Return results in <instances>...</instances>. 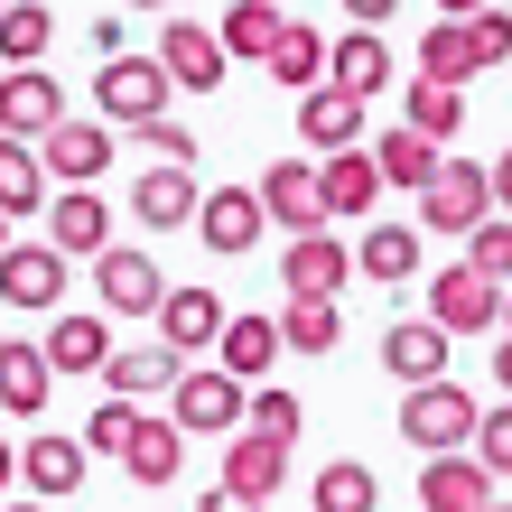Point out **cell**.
<instances>
[{
    "label": "cell",
    "mask_w": 512,
    "mask_h": 512,
    "mask_svg": "<svg viewBox=\"0 0 512 512\" xmlns=\"http://www.w3.org/2000/svg\"><path fill=\"white\" fill-rule=\"evenodd\" d=\"M475 457H485V466H494V485H503V475H512V401H494L485 419H475Z\"/></svg>",
    "instance_id": "b9f144b4"
},
{
    "label": "cell",
    "mask_w": 512,
    "mask_h": 512,
    "mask_svg": "<svg viewBox=\"0 0 512 512\" xmlns=\"http://www.w3.org/2000/svg\"><path fill=\"white\" fill-rule=\"evenodd\" d=\"M466 261L485 270V280L512 289V215H485V224H475V233H466Z\"/></svg>",
    "instance_id": "60d3db41"
},
{
    "label": "cell",
    "mask_w": 512,
    "mask_h": 512,
    "mask_svg": "<svg viewBox=\"0 0 512 512\" xmlns=\"http://www.w3.org/2000/svg\"><path fill=\"white\" fill-rule=\"evenodd\" d=\"M56 122H66V84H56L47 66H10L0 75V131L10 140H47Z\"/></svg>",
    "instance_id": "30bf717a"
},
{
    "label": "cell",
    "mask_w": 512,
    "mask_h": 512,
    "mask_svg": "<svg viewBox=\"0 0 512 512\" xmlns=\"http://www.w3.org/2000/svg\"><path fill=\"white\" fill-rule=\"evenodd\" d=\"M280 10H289V0H280Z\"/></svg>",
    "instance_id": "680465c9"
},
{
    "label": "cell",
    "mask_w": 512,
    "mask_h": 512,
    "mask_svg": "<svg viewBox=\"0 0 512 512\" xmlns=\"http://www.w3.org/2000/svg\"><path fill=\"white\" fill-rule=\"evenodd\" d=\"M159 66H168L177 94H215L233 56H224V38H215L205 19H168V28H159Z\"/></svg>",
    "instance_id": "9c48e42d"
},
{
    "label": "cell",
    "mask_w": 512,
    "mask_h": 512,
    "mask_svg": "<svg viewBox=\"0 0 512 512\" xmlns=\"http://www.w3.org/2000/svg\"><path fill=\"white\" fill-rule=\"evenodd\" d=\"M0 10H10V0H0Z\"/></svg>",
    "instance_id": "6f0895ef"
},
{
    "label": "cell",
    "mask_w": 512,
    "mask_h": 512,
    "mask_svg": "<svg viewBox=\"0 0 512 512\" xmlns=\"http://www.w3.org/2000/svg\"><path fill=\"white\" fill-rule=\"evenodd\" d=\"M280 28H289V10H280V0H233V10L215 19V38H224V56L261 66V56L280 47Z\"/></svg>",
    "instance_id": "f546056e"
},
{
    "label": "cell",
    "mask_w": 512,
    "mask_h": 512,
    "mask_svg": "<svg viewBox=\"0 0 512 512\" xmlns=\"http://www.w3.org/2000/svg\"><path fill=\"white\" fill-rule=\"evenodd\" d=\"M494 205H503V215H512V149H503V159H494Z\"/></svg>",
    "instance_id": "7dc6e473"
},
{
    "label": "cell",
    "mask_w": 512,
    "mask_h": 512,
    "mask_svg": "<svg viewBox=\"0 0 512 512\" xmlns=\"http://www.w3.org/2000/svg\"><path fill=\"white\" fill-rule=\"evenodd\" d=\"M177 466H187V429L140 410V429H131V447H122V475H131L140 494H168V485H177Z\"/></svg>",
    "instance_id": "d6986e66"
},
{
    "label": "cell",
    "mask_w": 512,
    "mask_h": 512,
    "mask_svg": "<svg viewBox=\"0 0 512 512\" xmlns=\"http://www.w3.org/2000/svg\"><path fill=\"white\" fill-rule=\"evenodd\" d=\"M354 270L401 289L410 270H419V224H364V243H354Z\"/></svg>",
    "instance_id": "1f68e13d"
},
{
    "label": "cell",
    "mask_w": 512,
    "mask_h": 512,
    "mask_svg": "<svg viewBox=\"0 0 512 512\" xmlns=\"http://www.w3.org/2000/svg\"><path fill=\"white\" fill-rule=\"evenodd\" d=\"M503 336H512V289H503Z\"/></svg>",
    "instance_id": "f5cc1de1"
},
{
    "label": "cell",
    "mask_w": 512,
    "mask_h": 512,
    "mask_svg": "<svg viewBox=\"0 0 512 512\" xmlns=\"http://www.w3.org/2000/svg\"><path fill=\"white\" fill-rule=\"evenodd\" d=\"M196 233H205V252L215 261H243L261 233H270V205H261V187H205V205H196Z\"/></svg>",
    "instance_id": "52a82bcc"
},
{
    "label": "cell",
    "mask_w": 512,
    "mask_h": 512,
    "mask_svg": "<svg viewBox=\"0 0 512 512\" xmlns=\"http://www.w3.org/2000/svg\"><path fill=\"white\" fill-rule=\"evenodd\" d=\"M485 503H494V466L475 447H447L419 466V512H485Z\"/></svg>",
    "instance_id": "5bb4252c"
},
{
    "label": "cell",
    "mask_w": 512,
    "mask_h": 512,
    "mask_svg": "<svg viewBox=\"0 0 512 512\" xmlns=\"http://www.w3.org/2000/svg\"><path fill=\"white\" fill-rule=\"evenodd\" d=\"M326 84H336V94H354V103H373L382 84H401V56L382 47V28H345V38L326 47Z\"/></svg>",
    "instance_id": "9a60e30c"
},
{
    "label": "cell",
    "mask_w": 512,
    "mask_h": 512,
    "mask_svg": "<svg viewBox=\"0 0 512 512\" xmlns=\"http://www.w3.org/2000/svg\"><path fill=\"white\" fill-rule=\"evenodd\" d=\"M0 252H10V215H0Z\"/></svg>",
    "instance_id": "11a10c76"
},
{
    "label": "cell",
    "mask_w": 512,
    "mask_h": 512,
    "mask_svg": "<svg viewBox=\"0 0 512 512\" xmlns=\"http://www.w3.org/2000/svg\"><path fill=\"white\" fill-rule=\"evenodd\" d=\"M419 75H438V84L485 75V66H475V28H466V19H438L429 38H419Z\"/></svg>",
    "instance_id": "74e56055"
},
{
    "label": "cell",
    "mask_w": 512,
    "mask_h": 512,
    "mask_svg": "<svg viewBox=\"0 0 512 512\" xmlns=\"http://www.w3.org/2000/svg\"><path fill=\"white\" fill-rule=\"evenodd\" d=\"M438 10H447V19H475V10H494V0H438Z\"/></svg>",
    "instance_id": "f907efd6"
},
{
    "label": "cell",
    "mask_w": 512,
    "mask_h": 512,
    "mask_svg": "<svg viewBox=\"0 0 512 512\" xmlns=\"http://www.w3.org/2000/svg\"><path fill=\"white\" fill-rule=\"evenodd\" d=\"M391 10H401V0H345V19H354V28H382Z\"/></svg>",
    "instance_id": "bcb514c9"
},
{
    "label": "cell",
    "mask_w": 512,
    "mask_h": 512,
    "mask_svg": "<svg viewBox=\"0 0 512 512\" xmlns=\"http://www.w3.org/2000/svg\"><path fill=\"white\" fill-rule=\"evenodd\" d=\"M215 336H224V298H215V289H168V298H159V345L205 354Z\"/></svg>",
    "instance_id": "cb8c5ba5"
},
{
    "label": "cell",
    "mask_w": 512,
    "mask_h": 512,
    "mask_svg": "<svg viewBox=\"0 0 512 512\" xmlns=\"http://www.w3.org/2000/svg\"><path fill=\"white\" fill-rule=\"evenodd\" d=\"M466 28H475V66H503L512 56V10H475Z\"/></svg>",
    "instance_id": "ee69618b"
},
{
    "label": "cell",
    "mask_w": 512,
    "mask_h": 512,
    "mask_svg": "<svg viewBox=\"0 0 512 512\" xmlns=\"http://www.w3.org/2000/svg\"><path fill=\"white\" fill-rule=\"evenodd\" d=\"M94 289H103V317H159V298H168L159 261L131 252V243H103L94 252Z\"/></svg>",
    "instance_id": "ba28073f"
},
{
    "label": "cell",
    "mask_w": 512,
    "mask_h": 512,
    "mask_svg": "<svg viewBox=\"0 0 512 512\" xmlns=\"http://www.w3.org/2000/svg\"><path fill=\"white\" fill-rule=\"evenodd\" d=\"M10 485H19V447L0 438V494H10Z\"/></svg>",
    "instance_id": "681fc988"
},
{
    "label": "cell",
    "mask_w": 512,
    "mask_h": 512,
    "mask_svg": "<svg viewBox=\"0 0 512 512\" xmlns=\"http://www.w3.org/2000/svg\"><path fill=\"white\" fill-rule=\"evenodd\" d=\"M429 317L447 326V336H485V326H503V280H485L475 261L429 270Z\"/></svg>",
    "instance_id": "5b68a950"
},
{
    "label": "cell",
    "mask_w": 512,
    "mask_h": 512,
    "mask_svg": "<svg viewBox=\"0 0 512 512\" xmlns=\"http://www.w3.org/2000/svg\"><path fill=\"white\" fill-rule=\"evenodd\" d=\"M38 159H47L56 187H103V177H112V131L103 122H56L38 140Z\"/></svg>",
    "instance_id": "e0dca14e"
},
{
    "label": "cell",
    "mask_w": 512,
    "mask_h": 512,
    "mask_svg": "<svg viewBox=\"0 0 512 512\" xmlns=\"http://www.w3.org/2000/svg\"><path fill=\"white\" fill-rule=\"evenodd\" d=\"M243 410H252V382H233L224 364H205V373H177V429L187 438H233L243 429Z\"/></svg>",
    "instance_id": "277c9868"
},
{
    "label": "cell",
    "mask_w": 512,
    "mask_h": 512,
    "mask_svg": "<svg viewBox=\"0 0 512 512\" xmlns=\"http://www.w3.org/2000/svg\"><path fill=\"white\" fill-rule=\"evenodd\" d=\"M475 391H457V382H410L401 391V438L419 447V457H447V447H475Z\"/></svg>",
    "instance_id": "7a4b0ae2"
},
{
    "label": "cell",
    "mask_w": 512,
    "mask_h": 512,
    "mask_svg": "<svg viewBox=\"0 0 512 512\" xmlns=\"http://www.w3.org/2000/svg\"><path fill=\"white\" fill-rule=\"evenodd\" d=\"M373 168H382V187H401V196H419L429 177L447 168V140H429V131H410V122H391L382 140H373Z\"/></svg>",
    "instance_id": "7402d4cb"
},
{
    "label": "cell",
    "mask_w": 512,
    "mask_h": 512,
    "mask_svg": "<svg viewBox=\"0 0 512 512\" xmlns=\"http://www.w3.org/2000/svg\"><path fill=\"white\" fill-rule=\"evenodd\" d=\"M280 475H289V447H280V438H252V429L224 438V485H233V494H261V503H270V494H280Z\"/></svg>",
    "instance_id": "4316f807"
},
{
    "label": "cell",
    "mask_w": 512,
    "mask_h": 512,
    "mask_svg": "<svg viewBox=\"0 0 512 512\" xmlns=\"http://www.w3.org/2000/svg\"><path fill=\"white\" fill-rule=\"evenodd\" d=\"M401 122H410V131H429V140H457V122H466V84L410 75V94H401Z\"/></svg>",
    "instance_id": "836d02e7"
},
{
    "label": "cell",
    "mask_w": 512,
    "mask_h": 512,
    "mask_svg": "<svg viewBox=\"0 0 512 512\" xmlns=\"http://www.w3.org/2000/svg\"><path fill=\"white\" fill-rule=\"evenodd\" d=\"M140 140L159 149V159H177V168H196V131L177 122V112H159V122H140Z\"/></svg>",
    "instance_id": "7bdbcfd3"
},
{
    "label": "cell",
    "mask_w": 512,
    "mask_h": 512,
    "mask_svg": "<svg viewBox=\"0 0 512 512\" xmlns=\"http://www.w3.org/2000/svg\"><path fill=\"white\" fill-rule=\"evenodd\" d=\"M131 10H168V0H131Z\"/></svg>",
    "instance_id": "db71d44e"
},
{
    "label": "cell",
    "mask_w": 512,
    "mask_h": 512,
    "mask_svg": "<svg viewBox=\"0 0 512 512\" xmlns=\"http://www.w3.org/2000/svg\"><path fill=\"white\" fill-rule=\"evenodd\" d=\"M447 345H457V336H447V326L438 317H391L382 326V373L391 382H447Z\"/></svg>",
    "instance_id": "4fadbf2b"
},
{
    "label": "cell",
    "mask_w": 512,
    "mask_h": 512,
    "mask_svg": "<svg viewBox=\"0 0 512 512\" xmlns=\"http://www.w3.org/2000/svg\"><path fill=\"white\" fill-rule=\"evenodd\" d=\"M168 94H177V84H168V66H159V56H140V47H122V56H103V66H94V112H103V122H159V112H168Z\"/></svg>",
    "instance_id": "6da1fadb"
},
{
    "label": "cell",
    "mask_w": 512,
    "mask_h": 512,
    "mask_svg": "<svg viewBox=\"0 0 512 512\" xmlns=\"http://www.w3.org/2000/svg\"><path fill=\"white\" fill-rule=\"evenodd\" d=\"M196 205H205V187H196V168H177V159H159L131 187V215L149 224V233H177V224H196Z\"/></svg>",
    "instance_id": "ffe728a7"
},
{
    "label": "cell",
    "mask_w": 512,
    "mask_h": 512,
    "mask_svg": "<svg viewBox=\"0 0 512 512\" xmlns=\"http://www.w3.org/2000/svg\"><path fill=\"white\" fill-rule=\"evenodd\" d=\"M47 243L66 252V261H94L112 243V196L103 187H56L47 196Z\"/></svg>",
    "instance_id": "7c38bea8"
},
{
    "label": "cell",
    "mask_w": 512,
    "mask_h": 512,
    "mask_svg": "<svg viewBox=\"0 0 512 512\" xmlns=\"http://www.w3.org/2000/svg\"><path fill=\"white\" fill-rule=\"evenodd\" d=\"M485 215H503V205H494V168H475V159H447L429 187H419V233H457L466 243Z\"/></svg>",
    "instance_id": "3957f363"
},
{
    "label": "cell",
    "mask_w": 512,
    "mask_h": 512,
    "mask_svg": "<svg viewBox=\"0 0 512 512\" xmlns=\"http://www.w3.org/2000/svg\"><path fill=\"white\" fill-rule=\"evenodd\" d=\"M131 429H140V401H122V391H112V401H94V419H84V447H94V457H122Z\"/></svg>",
    "instance_id": "ab89813d"
},
{
    "label": "cell",
    "mask_w": 512,
    "mask_h": 512,
    "mask_svg": "<svg viewBox=\"0 0 512 512\" xmlns=\"http://www.w3.org/2000/svg\"><path fill=\"white\" fill-rule=\"evenodd\" d=\"M326 47H336V38H326V28H308V19H289V28H280V47H270L261 66L280 75L289 94H308V84H326Z\"/></svg>",
    "instance_id": "4dcf8cb0"
},
{
    "label": "cell",
    "mask_w": 512,
    "mask_h": 512,
    "mask_svg": "<svg viewBox=\"0 0 512 512\" xmlns=\"http://www.w3.org/2000/svg\"><path fill=\"white\" fill-rule=\"evenodd\" d=\"M177 373H187V354H177V345H112L103 391H122V401H149V391H177Z\"/></svg>",
    "instance_id": "603a6c76"
},
{
    "label": "cell",
    "mask_w": 512,
    "mask_h": 512,
    "mask_svg": "<svg viewBox=\"0 0 512 512\" xmlns=\"http://www.w3.org/2000/svg\"><path fill=\"white\" fill-rule=\"evenodd\" d=\"M485 512H512V503H503V494H494V503H485Z\"/></svg>",
    "instance_id": "9f6ffc18"
},
{
    "label": "cell",
    "mask_w": 512,
    "mask_h": 512,
    "mask_svg": "<svg viewBox=\"0 0 512 512\" xmlns=\"http://www.w3.org/2000/svg\"><path fill=\"white\" fill-rule=\"evenodd\" d=\"M84 466H94V447H84V438H56V429H38V438L19 447V475H28V494H38V503L84 494Z\"/></svg>",
    "instance_id": "ac0fdd59"
},
{
    "label": "cell",
    "mask_w": 512,
    "mask_h": 512,
    "mask_svg": "<svg viewBox=\"0 0 512 512\" xmlns=\"http://www.w3.org/2000/svg\"><path fill=\"white\" fill-rule=\"evenodd\" d=\"M308 503H317V512H373L382 485H373V466H364V457H336V466H317Z\"/></svg>",
    "instance_id": "8d00e7d4"
},
{
    "label": "cell",
    "mask_w": 512,
    "mask_h": 512,
    "mask_svg": "<svg viewBox=\"0 0 512 512\" xmlns=\"http://www.w3.org/2000/svg\"><path fill=\"white\" fill-rule=\"evenodd\" d=\"M47 391H56L47 345H0V410H10V419H38Z\"/></svg>",
    "instance_id": "83f0119b"
},
{
    "label": "cell",
    "mask_w": 512,
    "mask_h": 512,
    "mask_svg": "<svg viewBox=\"0 0 512 512\" xmlns=\"http://www.w3.org/2000/svg\"><path fill=\"white\" fill-rule=\"evenodd\" d=\"M317 177H326V215H373V196H382L373 149H336V159H326Z\"/></svg>",
    "instance_id": "d6a6232c"
},
{
    "label": "cell",
    "mask_w": 512,
    "mask_h": 512,
    "mask_svg": "<svg viewBox=\"0 0 512 512\" xmlns=\"http://www.w3.org/2000/svg\"><path fill=\"white\" fill-rule=\"evenodd\" d=\"M66 280H75V270H66L56 243H10V252H0V298L28 308V317H56V308H66Z\"/></svg>",
    "instance_id": "8992f818"
},
{
    "label": "cell",
    "mask_w": 512,
    "mask_h": 512,
    "mask_svg": "<svg viewBox=\"0 0 512 512\" xmlns=\"http://www.w3.org/2000/svg\"><path fill=\"white\" fill-rule=\"evenodd\" d=\"M280 317H224V336H215V364L233 373V382H261L270 364H280Z\"/></svg>",
    "instance_id": "484cf974"
},
{
    "label": "cell",
    "mask_w": 512,
    "mask_h": 512,
    "mask_svg": "<svg viewBox=\"0 0 512 512\" xmlns=\"http://www.w3.org/2000/svg\"><path fill=\"white\" fill-rule=\"evenodd\" d=\"M47 196H56V177L38 159V140H10V131H0V215H38Z\"/></svg>",
    "instance_id": "f1b7e54d"
},
{
    "label": "cell",
    "mask_w": 512,
    "mask_h": 512,
    "mask_svg": "<svg viewBox=\"0 0 512 512\" xmlns=\"http://www.w3.org/2000/svg\"><path fill=\"white\" fill-rule=\"evenodd\" d=\"M243 429H252V438H280V447H298L308 410H298V391H280V382H252V410H243Z\"/></svg>",
    "instance_id": "f35d334b"
},
{
    "label": "cell",
    "mask_w": 512,
    "mask_h": 512,
    "mask_svg": "<svg viewBox=\"0 0 512 512\" xmlns=\"http://www.w3.org/2000/svg\"><path fill=\"white\" fill-rule=\"evenodd\" d=\"M298 140L326 149V159H336V149H364V103L336 94V84H308V94H298Z\"/></svg>",
    "instance_id": "44dd1931"
},
{
    "label": "cell",
    "mask_w": 512,
    "mask_h": 512,
    "mask_svg": "<svg viewBox=\"0 0 512 512\" xmlns=\"http://www.w3.org/2000/svg\"><path fill=\"white\" fill-rule=\"evenodd\" d=\"M494 382H503V401H512V336L494 345Z\"/></svg>",
    "instance_id": "c3c4849f"
},
{
    "label": "cell",
    "mask_w": 512,
    "mask_h": 512,
    "mask_svg": "<svg viewBox=\"0 0 512 512\" xmlns=\"http://www.w3.org/2000/svg\"><path fill=\"white\" fill-rule=\"evenodd\" d=\"M280 280H289V298H345V280H364V270H354V252L317 224V233H289Z\"/></svg>",
    "instance_id": "8fae6325"
},
{
    "label": "cell",
    "mask_w": 512,
    "mask_h": 512,
    "mask_svg": "<svg viewBox=\"0 0 512 512\" xmlns=\"http://www.w3.org/2000/svg\"><path fill=\"white\" fill-rule=\"evenodd\" d=\"M47 47H56V10L47 0H10L0 10V56L10 66H47Z\"/></svg>",
    "instance_id": "e575fe53"
},
{
    "label": "cell",
    "mask_w": 512,
    "mask_h": 512,
    "mask_svg": "<svg viewBox=\"0 0 512 512\" xmlns=\"http://www.w3.org/2000/svg\"><path fill=\"white\" fill-rule=\"evenodd\" d=\"M0 512H47V503H38V494H28V503H0Z\"/></svg>",
    "instance_id": "816d5d0a"
},
{
    "label": "cell",
    "mask_w": 512,
    "mask_h": 512,
    "mask_svg": "<svg viewBox=\"0 0 512 512\" xmlns=\"http://www.w3.org/2000/svg\"><path fill=\"white\" fill-rule=\"evenodd\" d=\"M196 512H261V494H233V485H215V494H205Z\"/></svg>",
    "instance_id": "f6af8a7d"
},
{
    "label": "cell",
    "mask_w": 512,
    "mask_h": 512,
    "mask_svg": "<svg viewBox=\"0 0 512 512\" xmlns=\"http://www.w3.org/2000/svg\"><path fill=\"white\" fill-rule=\"evenodd\" d=\"M261 205H270V224L317 233L326 224V177H317V159H270L261 168Z\"/></svg>",
    "instance_id": "2e32d148"
},
{
    "label": "cell",
    "mask_w": 512,
    "mask_h": 512,
    "mask_svg": "<svg viewBox=\"0 0 512 512\" xmlns=\"http://www.w3.org/2000/svg\"><path fill=\"white\" fill-rule=\"evenodd\" d=\"M47 364H56V373H103V364H112V317L56 308V326H47Z\"/></svg>",
    "instance_id": "d4e9b609"
},
{
    "label": "cell",
    "mask_w": 512,
    "mask_h": 512,
    "mask_svg": "<svg viewBox=\"0 0 512 512\" xmlns=\"http://www.w3.org/2000/svg\"><path fill=\"white\" fill-rule=\"evenodd\" d=\"M336 336H345L336 298H289V308H280V345L289 354H336Z\"/></svg>",
    "instance_id": "d590c367"
}]
</instances>
